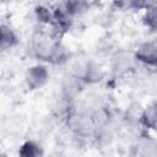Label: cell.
Here are the masks:
<instances>
[{"label": "cell", "mask_w": 157, "mask_h": 157, "mask_svg": "<svg viewBox=\"0 0 157 157\" xmlns=\"http://www.w3.org/2000/svg\"><path fill=\"white\" fill-rule=\"evenodd\" d=\"M32 55L43 64L64 65L70 60V52L56 36L45 29H37L29 39Z\"/></svg>", "instance_id": "cell-1"}, {"label": "cell", "mask_w": 157, "mask_h": 157, "mask_svg": "<svg viewBox=\"0 0 157 157\" xmlns=\"http://www.w3.org/2000/svg\"><path fill=\"white\" fill-rule=\"evenodd\" d=\"M71 75L75 76L77 80H80L83 85L98 83L104 77V72L102 67L93 60H85L77 63L74 66Z\"/></svg>", "instance_id": "cell-2"}, {"label": "cell", "mask_w": 157, "mask_h": 157, "mask_svg": "<svg viewBox=\"0 0 157 157\" xmlns=\"http://www.w3.org/2000/svg\"><path fill=\"white\" fill-rule=\"evenodd\" d=\"M137 65L139 63L136 61L132 50L131 52L119 50L112 56V60H110L112 72L117 76H123L132 72L137 67Z\"/></svg>", "instance_id": "cell-3"}, {"label": "cell", "mask_w": 157, "mask_h": 157, "mask_svg": "<svg viewBox=\"0 0 157 157\" xmlns=\"http://www.w3.org/2000/svg\"><path fill=\"white\" fill-rule=\"evenodd\" d=\"M50 74L43 63L29 66L25 72V83L29 91H37L44 87L49 81Z\"/></svg>", "instance_id": "cell-4"}, {"label": "cell", "mask_w": 157, "mask_h": 157, "mask_svg": "<svg viewBox=\"0 0 157 157\" xmlns=\"http://www.w3.org/2000/svg\"><path fill=\"white\" fill-rule=\"evenodd\" d=\"M134 52L135 59L139 64L148 67H156L157 64V43L155 39L142 42Z\"/></svg>", "instance_id": "cell-5"}, {"label": "cell", "mask_w": 157, "mask_h": 157, "mask_svg": "<svg viewBox=\"0 0 157 157\" xmlns=\"http://www.w3.org/2000/svg\"><path fill=\"white\" fill-rule=\"evenodd\" d=\"M20 42V38L16 33V31L7 26V25H0V53L9 52L17 47Z\"/></svg>", "instance_id": "cell-6"}, {"label": "cell", "mask_w": 157, "mask_h": 157, "mask_svg": "<svg viewBox=\"0 0 157 157\" xmlns=\"http://www.w3.org/2000/svg\"><path fill=\"white\" fill-rule=\"evenodd\" d=\"M59 5L74 20L75 17L81 16L86 11H88L90 0H61Z\"/></svg>", "instance_id": "cell-7"}, {"label": "cell", "mask_w": 157, "mask_h": 157, "mask_svg": "<svg viewBox=\"0 0 157 157\" xmlns=\"http://www.w3.org/2000/svg\"><path fill=\"white\" fill-rule=\"evenodd\" d=\"M156 121H157V105L156 102L153 101L150 104H147V107L144 108V110L139 115V123L146 130H155Z\"/></svg>", "instance_id": "cell-8"}, {"label": "cell", "mask_w": 157, "mask_h": 157, "mask_svg": "<svg viewBox=\"0 0 157 157\" xmlns=\"http://www.w3.org/2000/svg\"><path fill=\"white\" fill-rule=\"evenodd\" d=\"M152 4H155V0H113L117 9L128 11H144Z\"/></svg>", "instance_id": "cell-9"}, {"label": "cell", "mask_w": 157, "mask_h": 157, "mask_svg": "<svg viewBox=\"0 0 157 157\" xmlns=\"http://www.w3.org/2000/svg\"><path fill=\"white\" fill-rule=\"evenodd\" d=\"M18 155L23 157H39L44 155V151H43V147L38 142L33 140H27L20 146Z\"/></svg>", "instance_id": "cell-10"}, {"label": "cell", "mask_w": 157, "mask_h": 157, "mask_svg": "<svg viewBox=\"0 0 157 157\" xmlns=\"http://www.w3.org/2000/svg\"><path fill=\"white\" fill-rule=\"evenodd\" d=\"M156 18H157L156 17V4H152L144 10L142 23L151 32H156V28H157V20Z\"/></svg>", "instance_id": "cell-11"}]
</instances>
